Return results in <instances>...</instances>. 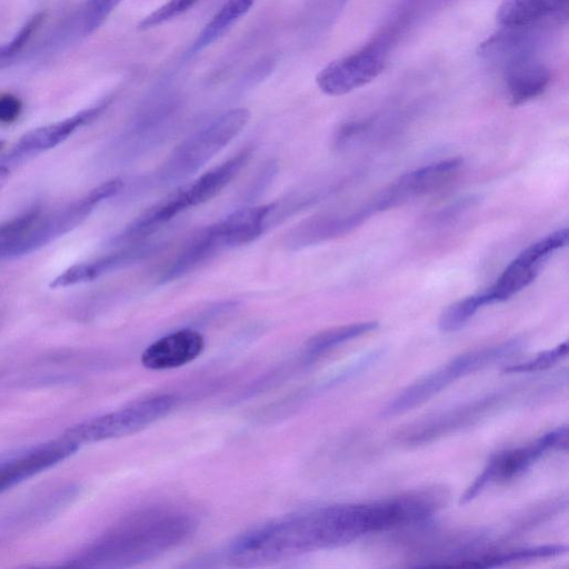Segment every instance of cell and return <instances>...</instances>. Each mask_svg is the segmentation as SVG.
Wrapping results in <instances>:
<instances>
[{
    "mask_svg": "<svg viewBox=\"0 0 569 569\" xmlns=\"http://www.w3.org/2000/svg\"><path fill=\"white\" fill-rule=\"evenodd\" d=\"M183 512L162 508L139 511L114 527L69 565L127 567L161 555L183 542L193 531Z\"/></svg>",
    "mask_w": 569,
    "mask_h": 569,
    "instance_id": "obj_1",
    "label": "cell"
},
{
    "mask_svg": "<svg viewBox=\"0 0 569 569\" xmlns=\"http://www.w3.org/2000/svg\"><path fill=\"white\" fill-rule=\"evenodd\" d=\"M269 212V204L247 207L201 229L189 239L161 271L160 282H169L183 277L217 253L251 242L268 226Z\"/></svg>",
    "mask_w": 569,
    "mask_h": 569,
    "instance_id": "obj_2",
    "label": "cell"
},
{
    "mask_svg": "<svg viewBox=\"0 0 569 569\" xmlns=\"http://www.w3.org/2000/svg\"><path fill=\"white\" fill-rule=\"evenodd\" d=\"M523 346L519 338L470 350L426 373L399 392L383 409V417L402 415L422 405L458 379L518 353Z\"/></svg>",
    "mask_w": 569,
    "mask_h": 569,
    "instance_id": "obj_3",
    "label": "cell"
},
{
    "mask_svg": "<svg viewBox=\"0 0 569 569\" xmlns=\"http://www.w3.org/2000/svg\"><path fill=\"white\" fill-rule=\"evenodd\" d=\"M249 118L248 109H231L191 133L162 164L160 180L176 183L197 172L241 132Z\"/></svg>",
    "mask_w": 569,
    "mask_h": 569,
    "instance_id": "obj_4",
    "label": "cell"
},
{
    "mask_svg": "<svg viewBox=\"0 0 569 569\" xmlns=\"http://www.w3.org/2000/svg\"><path fill=\"white\" fill-rule=\"evenodd\" d=\"M401 28L393 23L357 51L326 66L316 81L322 92L342 96L376 79L386 68Z\"/></svg>",
    "mask_w": 569,
    "mask_h": 569,
    "instance_id": "obj_5",
    "label": "cell"
},
{
    "mask_svg": "<svg viewBox=\"0 0 569 569\" xmlns=\"http://www.w3.org/2000/svg\"><path fill=\"white\" fill-rule=\"evenodd\" d=\"M176 402L177 398L168 393L140 399L79 422L66 430L63 437L80 446L128 436L167 416Z\"/></svg>",
    "mask_w": 569,
    "mask_h": 569,
    "instance_id": "obj_6",
    "label": "cell"
},
{
    "mask_svg": "<svg viewBox=\"0 0 569 569\" xmlns=\"http://www.w3.org/2000/svg\"><path fill=\"white\" fill-rule=\"evenodd\" d=\"M122 188L121 179H111L61 208L44 213L40 210L20 243L16 258L37 251L67 234L81 224L98 204L119 193Z\"/></svg>",
    "mask_w": 569,
    "mask_h": 569,
    "instance_id": "obj_7",
    "label": "cell"
},
{
    "mask_svg": "<svg viewBox=\"0 0 569 569\" xmlns=\"http://www.w3.org/2000/svg\"><path fill=\"white\" fill-rule=\"evenodd\" d=\"M568 427H558L533 442L509 449L493 456L460 498L465 505L473 500L488 483L509 480L527 470L535 461L550 450H567Z\"/></svg>",
    "mask_w": 569,
    "mask_h": 569,
    "instance_id": "obj_8",
    "label": "cell"
},
{
    "mask_svg": "<svg viewBox=\"0 0 569 569\" xmlns=\"http://www.w3.org/2000/svg\"><path fill=\"white\" fill-rule=\"evenodd\" d=\"M569 231L559 229L522 250L502 271L497 281L483 292L487 303L503 302L528 287L545 262L567 246Z\"/></svg>",
    "mask_w": 569,
    "mask_h": 569,
    "instance_id": "obj_9",
    "label": "cell"
},
{
    "mask_svg": "<svg viewBox=\"0 0 569 569\" xmlns=\"http://www.w3.org/2000/svg\"><path fill=\"white\" fill-rule=\"evenodd\" d=\"M461 158H449L400 176L368 203L373 213L389 210L447 183L462 166Z\"/></svg>",
    "mask_w": 569,
    "mask_h": 569,
    "instance_id": "obj_10",
    "label": "cell"
},
{
    "mask_svg": "<svg viewBox=\"0 0 569 569\" xmlns=\"http://www.w3.org/2000/svg\"><path fill=\"white\" fill-rule=\"evenodd\" d=\"M107 106L108 101H104L66 119L26 132L0 159V164L11 170L13 167L59 146L79 128L96 119Z\"/></svg>",
    "mask_w": 569,
    "mask_h": 569,
    "instance_id": "obj_11",
    "label": "cell"
},
{
    "mask_svg": "<svg viewBox=\"0 0 569 569\" xmlns=\"http://www.w3.org/2000/svg\"><path fill=\"white\" fill-rule=\"evenodd\" d=\"M79 445L60 437L23 450L0 456V492L71 457Z\"/></svg>",
    "mask_w": 569,
    "mask_h": 569,
    "instance_id": "obj_12",
    "label": "cell"
},
{
    "mask_svg": "<svg viewBox=\"0 0 569 569\" xmlns=\"http://www.w3.org/2000/svg\"><path fill=\"white\" fill-rule=\"evenodd\" d=\"M121 0H84L43 40L38 54L51 56L64 51L94 33Z\"/></svg>",
    "mask_w": 569,
    "mask_h": 569,
    "instance_id": "obj_13",
    "label": "cell"
},
{
    "mask_svg": "<svg viewBox=\"0 0 569 569\" xmlns=\"http://www.w3.org/2000/svg\"><path fill=\"white\" fill-rule=\"evenodd\" d=\"M251 156L247 148L213 167L164 198L173 217L214 198L244 167Z\"/></svg>",
    "mask_w": 569,
    "mask_h": 569,
    "instance_id": "obj_14",
    "label": "cell"
},
{
    "mask_svg": "<svg viewBox=\"0 0 569 569\" xmlns=\"http://www.w3.org/2000/svg\"><path fill=\"white\" fill-rule=\"evenodd\" d=\"M509 101L520 106L540 96L551 81L549 67L533 51L513 54L502 61Z\"/></svg>",
    "mask_w": 569,
    "mask_h": 569,
    "instance_id": "obj_15",
    "label": "cell"
},
{
    "mask_svg": "<svg viewBox=\"0 0 569 569\" xmlns=\"http://www.w3.org/2000/svg\"><path fill=\"white\" fill-rule=\"evenodd\" d=\"M373 214L368 203L362 208L346 213H328L311 217L287 236L286 244L291 249H301L343 236Z\"/></svg>",
    "mask_w": 569,
    "mask_h": 569,
    "instance_id": "obj_16",
    "label": "cell"
},
{
    "mask_svg": "<svg viewBox=\"0 0 569 569\" xmlns=\"http://www.w3.org/2000/svg\"><path fill=\"white\" fill-rule=\"evenodd\" d=\"M203 348L204 339L200 332L181 329L149 345L141 355V363L151 370L178 368L198 358Z\"/></svg>",
    "mask_w": 569,
    "mask_h": 569,
    "instance_id": "obj_17",
    "label": "cell"
},
{
    "mask_svg": "<svg viewBox=\"0 0 569 569\" xmlns=\"http://www.w3.org/2000/svg\"><path fill=\"white\" fill-rule=\"evenodd\" d=\"M149 251V244L132 243L97 259L74 263L52 279L49 287L51 289H59L96 280L106 273L141 259Z\"/></svg>",
    "mask_w": 569,
    "mask_h": 569,
    "instance_id": "obj_18",
    "label": "cell"
},
{
    "mask_svg": "<svg viewBox=\"0 0 569 569\" xmlns=\"http://www.w3.org/2000/svg\"><path fill=\"white\" fill-rule=\"evenodd\" d=\"M501 397V393H495L475 400L458 409H452L441 416L433 417L426 422L415 426L410 431H406L403 441L415 445L426 442L456 428L471 423L473 419L481 418L500 402Z\"/></svg>",
    "mask_w": 569,
    "mask_h": 569,
    "instance_id": "obj_19",
    "label": "cell"
},
{
    "mask_svg": "<svg viewBox=\"0 0 569 569\" xmlns=\"http://www.w3.org/2000/svg\"><path fill=\"white\" fill-rule=\"evenodd\" d=\"M568 0H502L497 19L503 27L537 24L559 12Z\"/></svg>",
    "mask_w": 569,
    "mask_h": 569,
    "instance_id": "obj_20",
    "label": "cell"
},
{
    "mask_svg": "<svg viewBox=\"0 0 569 569\" xmlns=\"http://www.w3.org/2000/svg\"><path fill=\"white\" fill-rule=\"evenodd\" d=\"M253 2L254 0H227L198 34L189 53L194 54L220 39L249 11Z\"/></svg>",
    "mask_w": 569,
    "mask_h": 569,
    "instance_id": "obj_21",
    "label": "cell"
},
{
    "mask_svg": "<svg viewBox=\"0 0 569 569\" xmlns=\"http://www.w3.org/2000/svg\"><path fill=\"white\" fill-rule=\"evenodd\" d=\"M377 321H362L323 330L307 342V351L311 356L323 353L343 342L369 333L378 328Z\"/></svg>",
    "mask_w": 569,
    "mask_h": 569,
    "instance_id": "obj_22",
    "label": "cell"
},
{
    "mask_svg": "<svg viewBox=\"0 0 569 569\" xmlns=\"http://www.w3.org/2000/svg\"><path fill=\"white\" fill-rule=\"evenodd\" d=\"M567 547L562 545H546L528 548H519L510 551L496 553H486L473 557L470 562L471 568H491L499 567L513 561L532 560L540 558H550L567 552Z\"/></svg>",
    "mask_w": 569,
    "mask_h": 569,
    "instance_id": "obj_23",
    "label": "cell"
},
{
    "mask_svg": "<svg viewBox=\"0 0 569 569\" xmlns=\"http://www.w3.org/2000/svg\"><path fill=\"white\" fill-rule=\"evenodd\" d=\"M39 212L38 208L30 209L0 223V260L16 258L20 243Z\"/></svg>",
    "mask_w": 569,
    "mask_h": 569,
    "instance_id": "obj_24",
    "label": "cell"
},
{
    "mask_svg": "<svg viewBox=\"0 0 569 569\" xmlns=\"http://www.w3.org/2000/svg\"><path fill=\"white\" fill-rule=\"evenodd\" d=\"M485 306L488 303L483 292L460 299L441 312L438 327L446 333L458 331Z\"/></svg>",
    "mask_w": 569,
    "mask_h": 569,
    "instance_id": "obj_25",
    "label": "cell"
},
{
    "mask_svg": "<svg viewBox=\"0 0 569 569\" xmlns=\"http://www.w3.org/2000/svg\"><path fill=\"white\" fill-rule=\"evenodd\" d=\"M44 19L43 12L33 14L6 43L0 44V69L9 66L27 46Z\"/></svg>",
    "mask_w": 569,
    "mask_h": 569,
    "instance_id": "obj_26",
    "label": "cell"
},
{
    "mask_svg": "<svg viewBox=\"0 0 569 569\" xmlns=\"http://www.w3.org/2000/svg\"><path fill=\"white\" fill-rule=\"evenodd\" d=\"M568 355V342L563 341L552 349L538 353L535 358L521 363L505 367L503 373H528L546 370L566 358Z\"/></svg>",
    "mask_w": 569,
    "mask_h": 569,
    "instance_id": "obj_27",
    "label": "cell"
},
{
    "mask_svg": "<svg viewBox=\"0 0 569 569\" xmlns=\"http://www.w3.org/2000/svg\"><path fill=\"white\" fill-rule=\"evenodd\" d=\"M199 0H168L161 7L146 16L138 28L147 30L160 26L192 8Z\"/></svg>",
    "mask_w": 569,
    "mask_h": 569,
    "instance_id": "obj_28",
    "label": "cell"
},
{
    "mask_svg": "<svg viewBox=\"0 0 569 569\" xmlns=\"http://www.w3.org/2000/svg\"><path fill=\"white\" fill-rule=\"evenodd\" d=\"M370 127L367 121H351L341 126L335 137L336 148H346L360 138Z\"/></svg>",
    "mask_w": 569,
    "mask_h": 569,
    "instance_id": "obj_29",
    "label": "cell"
},
{
    "mask_svg": "<svg viewBox=\"0 0 569 569\" xmlns=\"http://www.w3.org/2000/svg\"><path fill=\"white\" fill-rule=\"evenodd\" d=\"M22 102L12 93L0 96V123H12L21 114Z\"/></svg>",
    "mask_w": 569,
    "mask_h": 569,
    "instance_id": "obj_30",
    "label": "cell"
},
{
    "mask_svg": "<svg viewBox=\"0 0 569 569\" xmlns=\"http://www.w3.org/2000/svg\"><path fill=\"white\" fill-rule=\"evenodd\" d=\"M10 171H11L10 169H8L7 167L0 164V189L6 183V181H7L8 177H9Z\"/></svg>",
    "mask_w": 569,
    "mask_h": 569,
    "instance_id": "obj_31",
    "label": "cell"
},
{
    "mask_svg": "<svg viewBox=\"0 0 569 569\" xmlns=\"http://www.w3.org/2000/svg\"><path fill=\"white\" fill-rule=\"evenodd\" d=\"M4 144V141L2 139H0V149L3 147Z\"/></svg>",
    "mask_w": 569,
    "mask_h": 569,
    "instance_id": "obj_32",
    "label": "cell"
}]
</instances>
